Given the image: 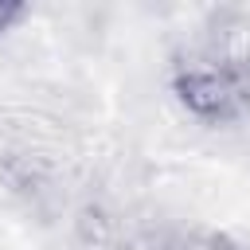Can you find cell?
Wrapping results in <instances>:
<instances>
[{
	"instance_id": "1",
	"label": "cell",
	"mask_w": 250,
	"mask_h": 250,
	"mask_svg": "<svg viewBox=\"0 0 250 250\" xmlns=\"http://www.w3.org/2000/svg\"><path fill=\"white\" fill-rule=\"evenodd\" d=\"M172 90L199 121L227 125L250 113V59L230 47H203L176 62Z\"/></svg>"
},
{
	"instance_id": "2",
	"label": "cell",
	"mask_w": 250,
	"mask_h": 250,
	"mask_svg": "<svg viewBox=\"0 0 250 250\" xmlns=\"http://www.w3.org/2000/svg\"><path fill=\"white\" fill-rule=\"evenodd\" d=\"M160 250H234V242L215 230H176L160 242Z\"/></svg>"
},
{
	"instance_id": "3",
	"label": "cell",
	"mask_w": 250,
	"mask_h": 250,
	"mask_svg": "<svg viewBox=\"0 0 250 250\" xmlns=\"http://www.w3.org/2000/svg\"><path fill=\"white\" fill-rule=\"evenodd\" d=\"M23 16H27V8H23V4H16V0H0V35H4L8 27H16Z\"/></svg>"
}]
</instances>
